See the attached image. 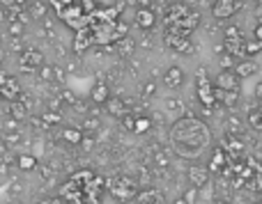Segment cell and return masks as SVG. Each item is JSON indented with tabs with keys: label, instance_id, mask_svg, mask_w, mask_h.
<instances>
[{
	"label": "cell",
	"instance_id": "1",
	"mask_svg": "<svg viewBox=\"0 0 262 204\" xmlns=\"http://www.w3.org/2000/svg\"><path fill=\"white\" fill-rule=\"evenodd\" d=\"M170 145L182 159H198L212 145V131L203 119L180 117L170 129Z\"/></svg>",
	"mask_w": 262,
	"mask_h": 204
},
{
	"label": "cell",
	"instance_id": "2",
	"mask_svg": "<svg viewBox=\"0 0 262 204\" xmlns=\"http://www.w3.org/2000/svg\"><path fill=\"white\" fill-rule=\"evenodd\" d=\"M106 191H108L115 200L129 202V200H134V197H138L140 188L131 177H115V179H108V182H106Z\"/></svg>",
	"mask_w": 262,
	"mask_h": 204
},
{
	"label": "cell",
	"instance_id": "3",
	"mask_svg": "<svg viewBox=\"0 0 262 204\" xmlns=\"http://www.w3.org/2000/svg\"><path fill=\"white\" fill-rule=\"evenodd\" d=\"M198 99L205 108H212L216 104V87L209 83V78L205 76V71L198 73Z\"/></svg>",
	"mask_w": 262,
	"mask_h": 204
},
{
	"label": "cell",
	"instance_id": "4",
	"mask_svg": "<svg viewBox=\"0 0 262 204\" xmlns=\"http://www.w3.org/2000/svg\"><path fill=\"white\" fill-rule=\"evenodd\" d=\"M44 67V55L39 53V50H23L21 58H18V69L26 73H32V71H39V69Z\"/></svg>",
	"mask_w": 262,
	"mask_h": 204
},
{
	"label": "cell",
	"instance_id": "5",
	"mask_svg": "<svg viewBox=\"0 0 262 204\" xmlns=\"http://www.w3.org/2000/svg\"><path fill=\"white\" fill-rule=\"evenodd\" d=\"M239 81H242V78L237 76L232 69H221V71H219V76H216V85H214V87L226 90V92H239Z\"/></svg>",
	"mask_w": 262,
	"mask_h": 204
},
{
	"label": "cell",
	"instance_id": "6",
	"mask_svg": "<svg viewBox=\"0 0 262 204\" xmlns=\"http://www.w3.org/2000/svg\"><path fill=\"white\" fill-rule=\"evenodd\" d=\"M242 7V0H214L212 14L216 18H230Z\"/></svg>",
	"mask_w": 262,
	"mask_h": 204
},
{
	"label": "cell",
	"instance_id": "7",
	"mask_svg": "<svg viewBox=\"0 0 262 204\" xmlns=\"http://www.w3.org/2000/svg\"><path fill=\"white\" fill-rule=\"evenodd\" d=\"M186 179H189V184H191V186H195V188L207 186L209 168H205V165H191L189 172H186Z\"/></svg>",
	"mask_w": 262,
	"mask_h": 204
},
{
	"label": "cell",
	"instance_id": "8",
	"mask_svg": "<svg viewBox=\"0 0 262 204\" xmlns=\"http://www.w3.org/2000/svg\"><path fill=\"white\" fill-rule=\"evenodd\" d=\"M138 204H170L168 202V197H166V193L163 191H159V188H143V191L138 193Z\"/></svg>",
	"mask_w": 262,
	"mask_h": 204
},
{
	"label": "cell",
	"instance_id": "9",
	"mask_svg": "<svg viewBox=\"0 0 262 204\" xmlns=\"http://www.w3.org/2000/svg\"><path fill=\"white\" fill-rule=\"evenodd\" d=\"M163 85L170 90H180L184 85V69L182 67H168L163 73Z\"/></svg>",
	"mask_w": 262,
	"mask_h": 204
},
{
	"label": "cell",
	"instance_id": "10",
	"mask_svg": "<svg viewBox=\"0 0 262 204\" xmlns=\"http://www.w3.org/2000/svg\"><path fill=\"white\" fill-rule=\"evenodd\" d=\"M154 21H157V16H154V12L149 7H140L136 12V26L143 28V30H149L154 26Z\"/></svg>",
	"mask_w": 262,
	"mask_h": 204
},
{
	"label": "cell",
	"instance_id": "11",
	"mask_svg": "<svg viewBox=\"0 0 262 204\" xmlns=\"http://www.w3.org/2000/svg\"><path fill=\"white\" fill-rule=\"evenodd\" d=\"M232 71L239 78H249V76H253V73H258V62H255V60H239Z\"/></svg>",
	"mask_w": 262,
	"mask_h": 204
},
{
	"label": "cell",
	"instance_id": "12",
	"mask_svg": "<svg viewBox=\"0 0 262 204\" xmlns=\"http://www.w3.org/2000/svg\"><path fill=\"white\" fill-rule=\"evenodd\" d=\"M90 99L95 101V104H108V99H111V92H108V85L106 83H97L95 87H92V92H90Z\"/></svg>",
	"mask_w": 262,
	"mask_h": 204
},
{
	"label": "cell",
	"instance_id": "13",
	"mask_svg": "<svg viewBox=\"0 0 262 204\" xmlns=\"http://www.w3.org/2000/svg\"><path fill=\"white\" fill-rule=\"evenodd\" d=\"M216 101L223 104L226 108H235L239 104V92H226V90H219L216 87Z\"/></svg>",
	"mask_w": 262,
	"mask_h": 204
},
{
	"label": "cell",
	"instance_id": "14",
	"mask_svg": "<svg viewBox=\"0 0 262 204\" xmlns=\"http://www.w3.org/2000/svg\"><path fill=\"white\" fill-rule=\"evenodd\" d=\"M0 96H5L9 104H12V101H18V85L14 78H9V81L0 87Z\"/></svg>",
	"mask_w": 262,
	"mask_h": 204
},
{
	"label": "cell",
	"instance_id": "15",
	"mask_svg": "<svg viewBox=\"0 0 262 204\" xmlns=\"http://www.w3.org/2000/svg\"><path fill=\"white\" fill-rule=\"evenodd\" d=\"M106 110H108L113 117H127V108H124V104L120 99H113V96H111L108 104H106Z\"/></svg>",
	"mask_w": 262,
	"mask_h": 204
},
{
	"label": "cell",
	"instance_id": "16",
	"mask_svg": "<svg viewBox=\"0 0 262 204\" xmlns=\"http://www.w3.org/2000/svg\"><path fill=\"white\" fill-rule=\"evenodd\" d=\"M62 138L67 142H72V145H83V131H78V129H74V126H69V129H64L62 131Z\"/></svg>",
	"mask_w": 262,
	"mask_h": 204
},
{
	"label": "cell",
	"instance_id": "17",
	"mask_svg": "<svg viewBox=\"0 0 262 204\" xmlns=\"http://www.w3.org/2000/svg\"><path fill=\"white\" fill-rule=\"evenodd\" d=\"M249 124L255 131H262V106L260 108H251L249 110Z\"/></svg>",
	"mask_w": 262,
	"mask_h": 204
},
{
	"label": "cell",
	"instance_id": "18",
	"mask_svg": "<svg viewBox=\"0 0 262 204\" xmlns=\"http://www.w3.org/2000/svg\"><path fill=\"white\" fill-rule=\"evenodd\" d=\"M149 129H152L149 117H134V133H147Z\"/></svg>",
	"mask_w": 262,
	"mask_h": 204
},
{
	"label": "cell",
	"instance_id": "19",
	"mask_svg": "<svg viewBox=\"0 0 262 204\" xmlns=\"http://www.w3.org/2000/svg\"><path fill=\"white\" fill-rule=\"evenodd\" d=\"M18 168L26 170V172L28 170H35L37 168V159L35 156H30V154H21L18 156Z\"/></svg>",
	"mask_w": 262,
	"mask_h": 204
},
{
	"label": "cell",
	"instance_id": "20",
	"mask_svg": "<svg viewBox=\"0 0 262 204\" xmlns=\"http://www.w3.org/2000/svg\"><path fill=\"white\" fill-rule=\"evenodd\" d=\"M223 163H226V154H223V151L219 149L216 154H214L212 163L207 165V168H209V172H216V170H221V168H223Z\"/></svg>",
	"mask_w": 262,
	"mask_h": 204
},
{
	"label": "cell",
	"instance_id": "21",
	"mask_svg": "<svg viewBox=\"0 0 262 204\" xmlns=\"http://www.w3.org/2000/svg\"><path fill=\"white\" fill-rule=\"evenodd\" d=\"M7 110H9V115H12V117H16V119L26 117V108H23V104H18V101H12Z\"/></svg>",
	"mask_w": 262,
	"mask_h": 204
},
{
	"label": "cell",
	"instance_id": "22",
	"mask_svg": "<svg viewBox=\"0 0 262 204\" xmlns=\"http://www.w3.org/2000/svg\"><path fill=\"white\" fill-rule=\"evenodd\" d=\"M219 64H221V69H235L237 62H235V55L230 53H223L221 58H219Z\"/></svg>",
	"mask_w": 262,
	"mask_h": 204
},
{
	"label": "cell",
	"instance_id": "23",
	"mask_svg": "<svg viewBox=\"0 0 262 204\" xmlns=\"http://www.w3.org/2000/svg\"><path fill=\"white\" fill-rule=\"evenodd\" d=\"M258 50H262V41H258V39L246 41V58H249V55H255Z\"/></svg>",
	"mask_w": 262,
	"mask_h": 204
},
{
	"label": "cell",
	"instance_id": "24",
	"mask_svg": "<svg viewBox=\"0 0 262 204\" xmlns=\"http://www.w3.org/2000/svg\"><path fill=\"white\" fill-rule=\"evenodd\" d=\"M118 50H120L122 55H131V50H134V44H131L129 39H124V37H122V39L118 41Z\"/></svg>",
	"mask_w": 262,
	"mask_h": 204
},
{
	"label": "cell",
	"instance_id": "25",
	"mask_svg": "<svg viewBox=\"0 0 262 204\" xmlns=\"http://www.w3.org/2000/svg\"><path fill=\"white\" fill-rule=\"evenodd\" d=\"M198 191H200V188L191 186L189 191H186L184 195H182V197H184V200H186V204H195V200H198Z\"/></svg>",
	"mask_w": 262,
	"mask_h": 204
},
{
	"label": "cell",
	"instance_id": "26",
	"mask_svg": "<svg viewBox=\"0 0 262 204\" xmlns=\"http://www.w3.org/2000/svg\"><path fill=\"white\" fill-rule=\"evenodd\" d=\"M226 39H242V32L237 26H228L226 28Z\"/></svg>",
	"mask_w": 262,
	"mask_h": 204
},
{
	"label": "cell",
	"instance_id": "27",
	"mask_svg": "<svg viewBox=\"0 0 262 204\" xmlns=\"http://www.w3.org/2000/svg\"><path fill=\"white\" fill-rule=\"evenodd\" d=\"M9 35H14V37L23 35V21H12L9 23Z\"/></svg>",
	"mask_w": 262,
	"mask_h": 204
},
{
	"label": "cell",
	"instance_id": "28",
	"mask_svg": "<svg viewBox=\"0 0 262 204\" xmlns=\"http://www.w3.org/2000/svg\"><path fill=\"white\" fill-rule=\"evenodd\" d=\"M166 108H168V110H175V113H180V110H182V101L175 99V96H170V99H166Z\"/></svg>",
	"mask_w": 262,
	"mask_h": 204
},
{
	"label": "cell",
	"instance_id": "29",
	"mask_svg": "<svg viewBox=\"0 0 262 204\" xmlns=\"http://www.w3.org/2000/svg\"><path fill=\"white\" fill-rule=\"evenodd\" d=\"M97 126H99V119H85V131H92Z\"/></svg>",
	"mask_w": 262,
	"mask_h": 204
},
{
	"label": "cell",
	"instance_id": "30",
	"mask_svg": "<svg viewBox=\"0 0 262 204\" xmlns=\"http://www.w3.org/2000/svg\"><path fill=\"white\" fill-rule=\"evenodd\" d=\"M51 67H41V81H51Z\"/></svg>",
	"mask_w": 262,
	"mask_h": 204
},
{
	"label": "cell",
	"instance_id": "31",
	"mask_svg": "<svg viewBox=\"0 0 262 204\" xmlns=\"http://www.w3.org/2000/svg\"><path fill=\"white\" fill-rule=\"evenodd\" d=\"M154 92H157V85H154V83H147V85H145V94H154Z\"/></svg>",
	"mask_w": 262,
	"mask_h": 204
},
{
	"label": "cell",
	"instance_id": "32",
	"mask_svg": "<svg viewBox=\"0 0 262 204\" xmlns=\"http://www.w3.org/2000/svg\"><path fill=\"white\" fill-rule=\"evenodd\" d=\"M253 35H255V39H258V41H262V23H258V26H255Z\"/></svg>",
	"mask_w": 262,
	"mask_h": 204
},
{
	"label": "cell",
	"instance_id": "33",
	"mask_svg": "<svg viewBox=\"0 0 262 204\" xmlns=\"http://www.w3.org/2000/svg\"><path fill=\"white\" fill-rule=\"evenodd\" d=\"M255 96H258V101L262 106V83H258V87H255Z\"/></svg>",
	"mask_w": 262,
	"mask_h": 204
},
{
	"label": "cell",
	"instance_id": "34",
	"mask_svg": "<svg viewBox=\"0 0 262 204\" xmlns=\"http://www.w3.org/2000/svg\"><path fill=\"white\" fill-rule=\"evenodd\" d=\"M7 81H9V76H7V73H3V71H0V87H3Z\"/></svg>",
	"mask_w": 262,
	"mask_h": 204
},
{
	"label": "cell",
	"instance_id": "35",
	"mask_svg": "<svg viewBox=\"0 0 262 204\" xmlns=\"http://www.w3.org/2000/svg\"><path fill=\"white\" fill-rule=\"evenodd\" d=\"M255 16H258V23H262V7H258V14H255Z\"/></svg>",
	"mask_w": 262,
	"mask_h": 204
},
{
	"label": "cell",
	"instance_id": "36",
	"mask_svg": "<svg viewBox=\"0 0 262 204\" xmlns=\"http://www.w3.org/2000/svg\"><path fill=\"white\" fill-rule=\"evenodd\" d=\"M172 204H186V200H184V197H177V200L172 202Z\"/></svg>",
	"mask_w": 262,
	"mask_h": 204
},
{
	"label": "cell",
	"instance_id": "37",
	"mask_svg": "<svg viewBox=\"0 0 262 204\" xmlns=\"http://www.w3.org/2000/svg\"><path fill=\"white\" fill-rule=\"evenodd\" d=\"M5 154V145H3V142H0V156H3Z\"/></svg>",
	"mask_w": 262,
	"mask_h": 204
},
{
	"label": "cell",
	"instance_id": "38",
	"mask_svg": "<svg viewBox=\"0 0 262 204\" xmlns=\"http://www.w3.org/2000/svg\"><path fill=\"white\" fill-rule=\"evenodd\" d=\"M255 3H258V7H262V0H255Z\"/></svg>",
	"mask_w": 262,
	"mask_h": 204
},
{
	"label": "cell",
	"instance_id": "39",
	"mask_svg": "<svg viewBox=\"0 0 262 204\" xmlns=\"http://www.w3.org/2000/svg\"><path fill=\"white\" fill-rule=\"evenodd\" d=\"M258 204H262V191H260V202Z\"/></svg>",
	"mask_w": 262,
	"mask_h": 204
},
{
	"label": "cell",
	"instance_id": "40",
	"mask_svg": "<svg viewBox=\"0 0 262 204\" xmlns=\"http://www.w3.org/2000/svg\"><path fill=\"white\" fill-rule=\"evenodd\" d=\"M0 64H3V53H0Z\"/></svg>",
	"mask_w": 262,
	"mask_h": 204
},
{
	"label": "cell",
	"instance_id": "41",
	"mask_svg": "<svg viewBox=\"0 0 262 204\" xmlns=\"http://www.w3.org/2000/svg\"><path fill=\"white\" fill-rule=\"evenodd\" d=\"M41 204H51V202H41Z\"/></svg>",
	"mask_w": 262,
	"mask_h": 204
},
{
	"label": "cell",
	"instance_id": "42",
	"mask_svg": "<svg viewBox=\"0 0 262 204\" xmlns=\"http://www.w3.org/2000/svg\"><path fill=\"white\" fill-rule=\"evenodd\" d=\"M216 204H226V202H216Z\"/></svg>",
	"mask_w": 262,
	"mask_h": 204
}]
</instances>
